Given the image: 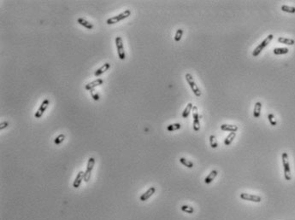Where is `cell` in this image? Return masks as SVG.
<instances>
[{
  "instance_id": "obj_1",
  "label": "cell",
  "mask_w": 295,
  "mask_h": 220,
  "mask_svg": "<svg viewBox=\"0 0 295 220\" xmlns=\"http://www.w3.org/2000/svg\"><path fill=\"white\" fill-rule=\"evenodd\" d=\"M281 159H282V164H283V169H284V177L286 180L290 181L292 179V175H291V169H290V164L288 161V155L287 153H282L281 155Z\"/></svg>"
},
{
  "instance_id": "obj_2",
  "label": "cell",
  "mask_w": 295,
  "mask_h": 220,
  "mask_svg": "<svg viewBox=\"0 0 295 220\" xmlns=\"http://www.w3.org/2000/svg\"><path fill=\"white\" fill-rule=\"evenodd\" d=\"M130 15H131V11H129V10H126V11H124L122 13H121L119 15L113 16L111 18H109L106 22H107L108 25H113V24L118 23L121 21L124 20L126 18H128V16H130Z\"/></svg>"
},
{
  "instance_id": "obj_3",
  "label": "cell",
  "mask_w": 295,
  "mask_h": 220,
  "mask_svg": "<svg viewBox=\"0 0 295 220\" xmlns=\"http://www.w3.org/2000/svg\"><path fill=\"white\" fill-rule=\"evenodd\" d=\"M185 78H186V81H187V83H188V85H189L190 87H191L192 92L194 93V95L198 97H200V96H201V91L199 90L198 86L196 85V83H195V81H194V80H193V78H192V74H186V76H185Z\"/></svg>"
},
{
  "instance_id": "obj_4",
  "label": "cell",
  "mask_w": 295,
  "mask_h": 220,
  "mask_svg": "<svg viewBox=\"0 0 295 220\" xmlns=\"http://www.w3.org/2000/svg\"><path fill=\"white\" fill-rule=\"evenodd\" d=\"M273 38H274V36L272 35V34H269V35H268V36L266 37V38H265V39L263 41L262 43L260 44H259L257 47H256V49L253 50V52H252V56H257L259 54L262 52L263 50L265 48V47L268 45L271 42V40L273 39Z\"/></svg>"
},
{
  "instance_id": "obj_5",
  "label": "cell",
  "mask_w": 295,
  "mask_h": 220,
  "mask_svg": "<svg viewBox=\"0 0 295 220\" xmlns=\"http://www.w3.org/2000/svg\"><path fill=\"white\" fill-rule=\"evenodd\" d=\"M94 165H95V159L93 157H90L88 159L86 172L84 173V181L86 182H88L91 178V174H92V172H93Z\"/></svg>"
},
{
  "instance_id": "obj_6",
  "label": "cell",
  "mask_w": 295,
  "mask_h": 220,
  "mask_svg": "<svg viewBox=\"0 0 295 220\" xmlns=\"http://www.w3.org/2000/svg\"><path fill=\"white\" fill-rule=\"evenodd\" d=\"M115 45H116V50H117V54L118 57L121 60H124L126 58V54L124 48H123V43H122V38L121 37H116L115 38Z\"/></svg>"
},
{
  "instance_id": "obj_7",
  "label": "cell",
  "mask_w": 295,
  "mask_h": 220,
  "mask_svg": "<svg viewBox=\"0 0 295 220\" xmlns=\"http://www.w3.org/2000/svg\"><path fill=\"white\" fill-rule=\"evenodd\" d=\"M192 117H193V130L195 131H198L200 129V116L198 114V107L193 106L192 107Z\"/></svg>"
},
{
  "instance_id": "obj_8",
  "label": "cell",
  "mask_w": 295,
  "mask_h": 220,
  "mask_svg": "<svg viewBox=\"0 0 295 220\" xmlns=\"http://www.w3.org/2000/svg\"><path fill=\"white\" fill-rule=\"evenodd\" d=\"M240 197L244 200H248V201H251V202H256V203H259L261 202L262 198L257 195V194H251L247 193H241L240 194Z\"/></svg>"
},
{
  "instance_id": "obj_9",
  "label": "cell",
  "mask_w": 295,
  "mask_h": 220,
  "mask_svg": "<svg viewBox=\"0 0 295 220\" xmlns=\"http://www.w3.org/2000/svg\"><path fill=\"white\" fill-rule=\"evenodd\" d=\"M50 104V101L48 99H45L44 101L42 102V103L40 104V106L38 107V109L37 110V112L34 114V117L36 119H39L42 117V115L44 114L45 111L46 110V108L48 107Z\"/></svg>"
},
{
  "instance_id": "obj_10",
  "label": "cell",
  "mask_w": 295,
  "mask_h": 220,
  "mask_svg": "<svg viewBox=\"0 0 295 220\" xmlns=\"http://www.w3.org/2000/svg\"><path fill=\"white\" fill-rule=\"evenodd\" d=\"M155 192H156V188H155V187H151V188H148L147 190H146L145 193L142 194L140 195V200L141 201H146V200H147L150 197H152V196L153 195V194H155Z\"/></svg>"
},
{
  "instance_id": "obj_11",
  "label": "cell",
  "mask_w": 295,
  "mask_h": 220,
  "mask_svg": "<svg viewBox=\"0 0 295 220\" xmlns=\"http://www.w3.org/2000/svg\"><path fill=\"white\" fill-rule=\"evenodd\" d=\"M84 173H85V172H83V171H80L77 173L76 177H75V181L73 182V187L75 188H79L81 182L84 180Z\"/></svg>"
},
{
  "instance_id": "obj_12",
  "label": "cell",
  "mask_w": 295,
  "mask_h": 220,
  "mask_svg": "<svg viewBox=\"0 0 295 220\" xmlns=\"http://www.w3.org/2000/svg\"><path fill=\"white\" fill-rule=\"evenodd\" d=\"M103 83H104V80H103L102 79H98V80L93 81V82H91V83H88V85H86L85 89H86L87 91H91V90H93L95 87H97V86L102 85Z\"/></svg>"
},
{
  "instance_id": "obj_13",
  "label": "cell",
  "mask_w": 295,
  "mask_h": 220,
  "mask_svg": "<svg viewBox=\"0 0 295 220\" xmlns=\"http://www.w3.org/2000/svg\"><path fill=\"white\" fill-rule=\"evenodd\" d=\"M109 68H110V64L109 63H108V62H106V63H104L101 68H99L98 69H97L96 71H95V73H94V75L96 76V77H98V76H100L101 74H103L104 73H105L106 71H108V70L109 69Z\"/></svg>"
},
{
  "instance_id": "obj_14",
  "label": "cell",
  "mask_w": 295,
  "mask_h": 220,
  "mask_svg": "<svg viewBox=\"0 0 295 220\" xmlns=\"http://www.w3.org/2000/svg\"><path fill=\"white\" fill-rule=\"evenodd\" d=\"M261 109H262V103L260 102H257L254 105V109H253V116L254 118H259L261 114Z\"/></svg>"
},
{
  "instance_id": "obj_15",
  "label": "cell",
  "mask_w": 295,
  "mask_h": 220,
  "mask_svg": "<svg viewBox=\"0 0 295 220\" xmlns=\"http://www.w3.org/2000/svg\"><path fill=\"white\" fill-rule=\"evenodd\" d=\"M221 129L226 131H230V132H236L238 131V126L235 125H227L223 124L221 125Z\"/></svg>"
},
{
  "instance_id": "obj_16",
  "label": "cell",
  "mask_w": 295,
  "mask_h": 220,
  "mask_svg": "<svg viewBox=\"0 0 295 220\" xmlns=\"http://www.w3.org/2000/svg\"><path fill=\"white\" fill-rule=\"evenodd\" d=\"M77 22H78L80 25H81L82 27H86V28H87V29H88V30H91V29H93V24H92V23H90V22H88V21H86V20H85V19H83V18H78Z\"/></svg>"
},
{
  "instance_id": "obj_17",
  "label": "cell",
  "mask_w": 295,
  "mask_h": 220,
  "mask_svg": "<svg viewBox=\"0 0 295 220\" xmlns=\"http://www.w3.org/2000/svg\"><path fill=\"white\" fill-rule=\"evenodd\" d=\"M217 174H218L217 171H216V170L211 171L210 173L208 175L207 177L204 178V182H205V183H210V182H212L214 179H215V177L217 176Z\"/></svg>"
},
{
  "instance_id": "obj_18",
  "label": "cell",
  "mask_w": 295,
  "mask_h": 220,
  "mask_svg": "<svg viewBox=\"0 0 295 220\" xmlns=\"http://www.w3.org/2000/svg\"><path fill=\"white\" fill-rule=\"evenodd\" d=\"M279 43L281 44H287V45H293L294 44L295 41L292 38H284V37H279L278 39H277Z\"/></svg>"
},
{
  "instance_id": "obj_19",
  "label": "cell",
  "mask_w": 295,
  "mask_h": 220,
  "mask_svg": "<svg viewBox=\"0 0 295 220\" xmlns=\"http://www.w3.org/2000/svg\"><path fill=\"white\" fill-rule=\"evenodd\" d=\"M236 137V132H230L229 134L227 136V137L224 140V144L229 146L232 143V142L234 141V139Z\"/></svg>"
},
{
  "instance_id": "obj_20",
  "label": "cell",
  "mask_w": 295,
  "mask_h": 220,
  "mask_svg": "<svg viewBox=\"0 0 295 220\" xmlns=\"http://www.w3.org/2000/svg\"><path fill=\"white\" fill-rule=\"evenodd\" d=\"M192 107H193V106H192V104L191 102H189V103L186 105V107H185L184 111L182 112V117H183V118L186 119L189 116V113H190L191 110L192 109Z\"/></svg>"
},
{
  "instance_id": "obj_21",
  "label": "cell",
  "mask_w": 295,
  "mask_h": 220,
  "mask_svg": "<svg viewBox=\"0 0 295 220\" xmlns=\"http://www.w3.org/2000/svg\"><path fill=\"white\" fill-rule=\"evenodd\" d=\"M180 162L183 166H185L187 168H192V167H194L192 161H188V160H186L185 158H180Z\"/></svg>"
},
{
  "instance_id": "obj_22",
  "label": "cell",
  "mask_w": 295,
  "mask_h": 220,
  "mask_svg": "<svg viewBox=\"0 0 295 220\" xmlns=\"http://www.w3.org/2000/svg\"><path fill=\"white\" fill-rule=\"evenodd\" d=\"M180 209H181L182 212H186V213H189V214H192V213L194 212V208L192 207V206H187V205H183V206H180Z\"/></svg>"
},
{
  "instance_id": "obj_23",
  "label": "cell",
  "mask_w": 295,
  "mask_h": 220,
  "mask_svg": "<svg viewBox=\"0 0 295 220\" xmlns=\"http://www.w3.org/2000/svg\"><path fill=\"white\" fill-rule=\"evenodd\" d=\"M288 51L289 50L287 48H275L273 50L275 55H283V54L288 53Z\"/></svg>"
},
{
  "instance_id": "obj_24",
  "label": "cell",
  "mask_w": 295,
  "mask_h": 220,
  "mask_svg": "<svg viewBox=\"0 0 295 220\" xmlns=\"http://www.w3.org/2000/svg\"><path fill=\"white\" fill-rule=\"evenodd\" d=\"M180 127H181V125L179 123L171 124V125L167 126V130L169 131H177V130L180 129Z\"/></svg>"
},
{
  "instance_id": "obj_25",
  "label": "cell",
  "mask_w": 295,
  "mask_h": 220,
  "mask_svg": "<svg viewBox=\"0 0 295 220\" xmlns=\"http://www.w3.org/2000/svg\"><path fill=\"white\" fill-rule=\"evenodd\" d=\"M281 10L287 13H291V14H294L295 13V7H291V6L287 5H282L281 7Z\"/></svg>"
},
{
  "instance_id": "obj_26",
  "label": "cell",
  "mask_w": 295,
  "mask_h": 220,
  "mask_svg": "<svg viewBox=\"0 0 295 220\" xmlns=\"http://www.w3.org/2000/svg\"><path fill=\"white\" fill-rule=\"evenodd\" d=\"M210 144L211 146V148H213V149L217 148V146H218L217 138H216V137L214 135H210Z\"/></svg>"
},
{
  "instance_id": "obj_27",
  "label": "cell",
  "mask_w": 295,
  "mask_h": 220,
  "mask_svg": "<svg viewBox=\"0 0 295 220\" xmlns=\"http://www.w3.org/2000/svg\"><path fill=\"white\" fill-rule=\"evenodd\" d=\"M182 35H183V30H182L181 28L178 29V30L176 31V32H175V41H176V42H179L180 39H181Z\"/></svg>"
},
{
  "instance_id": "obj_28",
  "label": "cell",
  "mask_w": 295,
  "mask_h": 220,
  "mask_svg": "<svg viewBox=\"0 0 295 220\" xmlns=\"http://www.w3.org/2000/svg\"><path fill=\"white\" fill-rule=\"evenodd\" d=\"M65 139V135L64 134H60L59 136H57L54 140V143L55 144L58 145L60 144L61 143L63 142V140Z\"/></svg>"
},
{
  "instance_id": "obj_29",
  "label": "cell",
  "mask_w": 295,
  "mask_h": 220,
  "mask_svg": "<svg viewBox=\"0 0 295 220\" xmlns=\"http://www.w3.org/2000/svg\"><path fill=\"white\" fill-rule=\"evenodd\" d=\"M268 119H269V123H270V125H271L275 126V125H277V121H276V119H275L274 114H272V113H269V114L268 115Z\"/></svg>"
},
{
  "instance_id": "obj_30",
  "label": "cell",
  "mask_w": 295,
  "mask_h": 220,
  "mask_svg": "<svg viewBox=\"0 0 295 220\" xmlns=\"http://www.w3.org/2000/svg\"><path fill=\"white\" fill-rule=\"evenodd\" d=\"M90 91V94H91V97L93 98L94 101H98L99 100V95L98 94V92L95 91L94 89L93 90H91Z\"/></svg>"
},
{
  "instance_id": "obj_31",
  "label": "cell",
  "mask_w": 295,
  "mask_h": 220,
  "mask_svg": "<svg viewBox=\"0 0 295 220\" xmlns=\"http://www.w3.org/2000/svg\"><path fill=\"white\" fill-rule=\"evenodd\" d=\"M8 125H9V122H7V121H4V122H2V123L0 124V130L2 131V130L5 129V128H7V127H8Z\"/></svg>"
}]
</instances>
